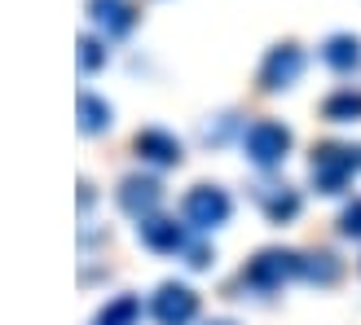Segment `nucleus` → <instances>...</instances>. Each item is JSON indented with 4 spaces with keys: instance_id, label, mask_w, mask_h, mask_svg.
<instances>
[{
    "instance_id": "obj_12",
    "label": "nucleus",
    "mask_w": 361,
    "mask_h": 325,
    "mask_svg": "<svg viewBox=\"0 0 361 325\" xmlns=\"http://www.w3.org/2000/svg\"><path fill=\"white\" fill-rule=\"evenodd\" d=\"M322 62L331 70H339V75H348V70H357V62H361V40L357 35H331V40L322 44Z\"/></svg>"
},
{
    "instance_id": "obj_7",
    "label": "nucleus",
    "mask_w": 361,
    "mask_h": 325,
    "mask_svg": "<svg viewBox=\"0 0 361 325\" xmlns=\"http://www.w3.org/2000/svg\"><path fill=\"white\" fill-rule=\"evenodd\" d=\"M119 207L133 215V220H146V215H154V207L164 203V185H159L154 176H128L119 185Z\"/></svg>"
},
{
    "instance_id": "obj_3",
    "label": "nucleus",
    "mask_w": 361,
    "mask_h": 325,
    "mask_svg": "<svg viewBox=\"0 0 361 325\" xmlns=\"http://www.w3.org/2000/svg\"><path fill=\"white\" fill-rule=\"evenodd\" d=\"M243 150L256 167H278V162L291 154V128L278 119H260L243 132Z\"/></svg>"
},
{
    "instance_id": "obj_1",
    "label": "nucleus",
    "mask_w": 361,
    "mask_h": 325,
    "mask_svg": "<svg viewBox=\"0 0 361 325\" xmlns=\"http://www.w3.org/2000/svg\"><path fill=\"white\" fill-rule=\"evenodd\" d=\"M309 172H313V185H317L322 193H339V189H344L348 180L361 172V150H348V146H317Z\"/></svg>"
},
{
    "instance_id": "obj_18",
    "label": "nucleus",
    "mask_w": 361,
    "mask_h": 325,
    "mask_svg": "<svg viewBox=\"0 0 361 325\" xmlns=\"http://www.w3.org/2000/svg\"><path fill=\"white\" fill-rule=\"evenodd\" d=\"M339 233H344V238H361V198H353V203L344 207V215H339Z\"/></svg>"
},
{
    "instance_id": "obj_5",
    "label": "nucleus",
    "mask_w": 361,
    "mask_h": 325,
    "mask_svg": "<svg viewBox=\"0 0 361 325\" xmlns=\"http://www.w3.org/2000/svg\"><path fill=\"white\" fill-rule=\"evenodd\" d=\"M150 317L159 325H190L198 317V295L180 281H164L150 299Z\"/></svg>"
},
{
    "instance_id": "obj_2",
    "label": "nucleus",
    "mask_w": 361,
    "mask_h": 325,
    "mask_svg": "<svg viewBox=\"0 0 361 325\" xmlns=\"http://www.w3.org/2000/svg\"><path fill=\"white\" fill-rule=\"evenodd\" d=\"M291 277H304V260L291 255V250H260L256 260H251L243 268V286H251V291H278L282 281Z\"/></svg>"
},
{
    "instance_id": "obj_4",
    "label": "nucleus",
    "mask_w": 361,
    "mask_h": 325,
    "mask_svg": "<svg viewBox=\"0 0 361 325\" xmlns=\"http://www.w3.org/2000/svg\"><path fill=\"white\" fill-rule=\"evenodd\" d=\"M229 211H233L229 193L216 189V185H194V189L185 193V203H180V215H185V224H190L194 233L221 229V224L229 220Z\"/></svg>"
},
{
    "instance_id": "obj_13",
    "label": "nucleus",
    "mask_w": 361,
    "mask_h": 325,
    "mask_svg": "<svg viewBox=\"0 0 361 325\" xmlns=\"http://www.w3.org/2000/svg\"><path fill=\"white\" fill-rule=\"evenodd\" d=\"M111 101H102L97 93H80V132H88V136H93V132H106V128H111Z\"/></svg>"
},
{
    "instance_id": "obj_14",
    "label": "nucleus",
    "mask_w": 361,
    "mask_h": 325,
    "mask_svg": "<svg viewBox=\"0 0 361 325\" xmlns=\"http://www.w3.org/2000/svg\"><path fill=\"white\" fill-rule=\"evenodd\" d=\"M137 317H141V299L137 295H119L97 312V325H137Z\"/></svg>"
},
{
    "instance_id": "obj_16",
    "label": "nucleus",
    "mask_w": 361,
    "mask_h": 325,
    "mask_svg": "<svg viewBox=\"0 0 361 325\" xmlns=\"http://www.w3.org/2000/svg\"><path fill=\"white\" fill-rule=\"evenodd\" d=\"M304 277H309V281H322V286H331V281L339 277V260L326 255V250H322V255H309V260H304Z\"/></svg>"
},
{
    "instance_id": "obj_10",
    "label": "nucleus",
    "mask_w": 361,
    "mask_h": 325,
    "mask_svg": "<svg viewBox=\"0 0 361 325\" xmlns=\"http://www.w3.org/2000/svg\"><path fill=\"white\" fill-rule=\"evenodd\" d=\"M137 154L146 158V162H154V167H176L180 158V141L172 136V132H164V128H146V132H137Z\"/></svg>"
},
{
    "instance_id": "obj_15",
    "label": "nucleus",
    "mask_w": 361,
    "mask_h": 325,
    "mask_svg": "<svg viewBox=\"0 0 361 325\" xmlns=\"http://www.w3.org/2000/svg\"><path fill=\"white\" fill-rule=\"evenodd\" d=\"M322 115L326 119H335V123H348V119H361V93H335V97H326V106H322Z\"/></svg>"
},
{
    "instance_id": "obj_17",
    "label": "nucleus",
    "mask_w": 361,
    "mask_h": 325,
    "mask_svg": "<svg viewBox=\"0 0 361 325\" xmlns=\"http://www.w3.org/2000/svg\"><path fill=\"white\" fill-rule=\"evenodd\" d=\"M106 66V49L102 40H93V35H80V70L84 75H93V70Z\"/></svg>"
},
{
    "instance_id": "obj_8",
    "label": "nucleus",
    "mask_w": 361,
    "mask_h": 325,
    "mask_svg": "<svg viewBox=\"0 0 361 325\" xmlns=\"http://www.w3.org/2000/svg\"><path fill=\"white\" fill-rule=\"evenodd\" d=\"M137 233H141V242L150 250H159V255H176V250L190 246V229L168 220V215H146V220L137 224Z\"/></svg>"
},
{
    "instance_id": "obj_9",
    "label": "nucleus",
    "mask_w": 361,
    "mask_h": 325,
    "mask_svg": "<svg viewBox=\"0 0 361 325\" xmlns=\"http://www.w3.org/2000/svg\"><path fill=\"white\" fill-rule=\"evenodd\" d=\"M88 18L106 35H128L137 27V5L133 0H88Z\"/></svg>"
},
{
    "instance_id": "obj_19",
    "label": "nucleus",
    "mask_w": 361,
    "mask_h": 325,
    "mask_svg": "<svg viewBox=\"0 0 361 325\" xmlns=\"http://www.w3.org/2000/svg\"><path fill=\"white\" fill-rule=\"evenodd\" d=\"M207 325H233V321H207Z\"/></svg>"
},
{
    "instance_id": "obj_11",
    "label": "nucleus",
    "mask_w": 361,
    "mask_h": 325,
    "mask_svg": "<svg viewBox=\"0 0 361 325\" xmlns=\"http://www.w3.org/2000/svg\"><path fill=\"white\" fill-rule=\"evenodd\" d=\"M256 203L264 207V215L274 224H286V220H295V215H300V193L291 185H260L256 189Z\"/></svg>"
},
{
    "instance_id": "obj_6",
    "label": "nucleus",
    "mask_w": 361,
    "mask_h": 325,
    "mask_svg": "<svg viewBox=\"0 0 361 325\" xmlns=\"http://www.w3.org/2000/svg\"><path fill=\"white\" fill-rule=\"evenodd\" d=\"M304 75V53L295 44H274L269 58L260 62V88L264 93H282Z\"/></svg>"
}]
</instances>
